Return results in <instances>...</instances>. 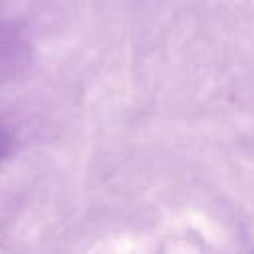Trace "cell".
Masks as SVG:
<instances>
[{"mask_svg": "<svg viewBox=\"0 0 254 254\" xmlns=\"http://www.w3.org/2000/svg\"><path fill=\"white\" fill-rule=\"evenodd\" d=\"M4 149H6V139H4V135L0 133V157L4 155Z\"/></svg>", "mask_w": 254, "mask_h": 254, "instance_id": "1", "label": "cell"}]
</instances>
